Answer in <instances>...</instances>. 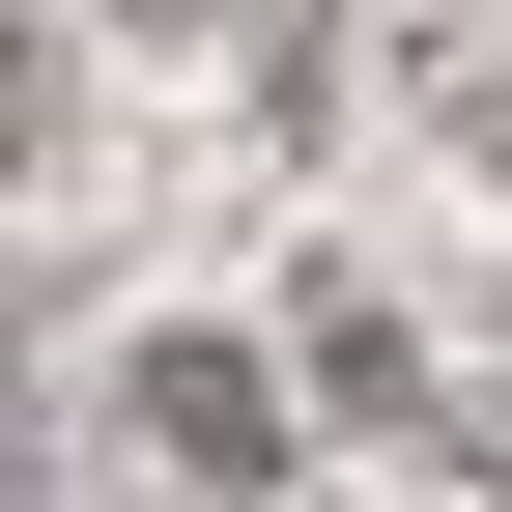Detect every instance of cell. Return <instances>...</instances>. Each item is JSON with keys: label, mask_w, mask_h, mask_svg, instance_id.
Returning <instances> with one entry per match:
<instances>
[{"label": "cell", "mask_w": 512, "mask_h": 512, "mask_svg": "<svg viewBox=\"0 0 512 512\" xmlns=\"http://www.w3.org/2000/svg\"><path fill=\"white\" fill-rule=\"evenodd\" d=\"M114 427H143L200 512H256V484H285V427H313V370H256V342H200V313H171V342L114 370Z\"/></svg>", "instance_id": "cell-1"}, {"label": "cell", "mask_w": 512, "mask_h": 512, "mask_svg": "<svg viewBox=\"0 0 512 512\" xmlns=\"http://www.w3.org/2000/svg\"><path fill=\"white\" fill-rule=\"evenodd\" d=\"M285 370H313V427H456V399H427V342H399V313H313Z\"/></svg>", "instance_id": "cell-2"}, {"label": "cell", "mask_w": 512, "mask_h": 512, "mask_svg": "<svg viewBox=\"0 0 512 512\" xmlns=\"http://www.w3.org/2000/svg\"><path fill=\"white\" fill-rule=\"evenodd\" d=\"M456 456H484V484H512V370H484V399H456Z\"/></svg>", "instance_id": "cell-3"}, {"label": "cell", "mask_w": 512, "mask_h": 512, "mask_svg": "<svg viewBox=\"0 0 512 512\" xmlns=\"http://www.w3.org/2000/svg\"><path fill=\"white\" fill-rule=\"evenodd\" d=\"M143 29H228V0H143Z\"/></svg>", "instance_id": "cell-4"}]
</instances>
